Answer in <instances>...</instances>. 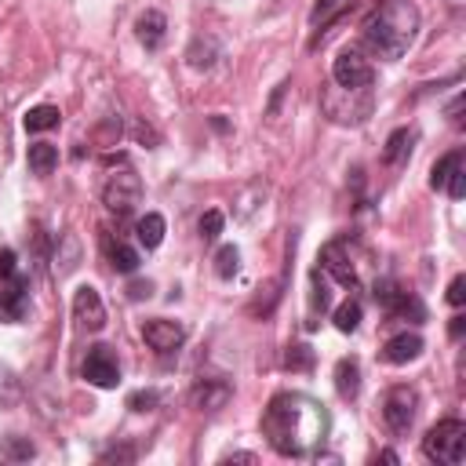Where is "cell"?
Returning a JSON list of instances; mask_svg holds the SVG:
<instances>
[{
  "instance_id": "6da1fadb",
  "label": "cell",
  "mask_w": 466,
  "mask_h": 466,
  "mask_svg": "<svg viewBox=\"0 0 466 466\" xmlns=\"http://www.w3.org/2000/svg\"><path fill=\"white\" fill-rule=\"evenodd\" d=\"M328 411L306 393H277L262 411V437L284 459H313L328 441Z\"/></svg>"
},
{
  "instance_id": "7a4b0ae2",
  "label": "cell",
  "mask_w": 466,
  "mask_h": 466,
  "mask_svg": "<svg viewBox=\"0 0 466 466\" xmlns=\"http://www.w3.org/2000/svg\"><path fill=\"white\" fill-rule=\"evenodd\" d=\"M419 36V7L411 0H382L364 22V44L371 55L397 62Z\"/></svg>"
},
{
  "instance_id": "3957f363",
  "label": "cell",
  "mask_w": 466,
  "mask_h": 466,
  "mask_svg": "<svg viewBox=\"0 0 466 466\" xmlns=\"http://www.w3.org/2000/svg\"><path fill=\"white\" fill-rule=\"evenodd\" d=\"M320 109L335 124H364L371 116V87H339L324 84L320 87Z\"/></svg>"
},
{
  "instance_id": "277c9868",
  "label": "cell",
  "mask_w": 466,
  "mask_h": 466,
  "mask_svg": "<svg viewBox=\"0 0 466 466\" xmlns=\"http://www.w3.org/2000/svg\"><path fill=\"white\" fill-rule=\"evenodd\" d=\"M422 455L437 466H459L466 459V422L462 419H441L422 437Z\"/></svg>"
},
{
  "instance_id": "5b68a950",
  "label": "cell",
  "mask_w": 466,
  "mask_h": 466,
  "mask_svg": "<svg viewBox=\"0 0 466 466\" xmlns=\"http://www.w3.org/2000/svg\"><path fill=\"white\" fill-rule=\"evenodd\" d=\"M102 204L113 211V215H131L138 204H142V178L135 175V167H116L109 171L106 186H102Z\"/></svg>"
},
{
  "instance_id": "8992f818",
  "label": "cell",
  "mask_w": 466,
  "mask_h": 466,
  "mask_svg": "<svg viewBox=\"0 0 466 466\" xmlns=\"http://www.w3.org/2000/svg\"><path fill=\"white\" fill-rule=\"evenodd\" d=\"M371 80H375V69H371L364 47L346 44L339 51L335 66H331V84H339V87H371Z\"/></svg>"
},
{
  "instance_id": "52a82bcc",
  "label": "cell",
  "mask_w": 466,
  "mask_h": 466,
  "mask_svg": "<svg viewBox=\"0 0 466 466\" xmlns=\"http://www.w3.org/2000/svg\"><path fill=\"white\" fill-rule=\"evenodd\" d=\"M371 295H375V302H379L386 313H393V317H400V320H415V324L426 320V306H422V299L411 295V291H404V288H397L393 280H379Z\"/></svg>"
},
{
  "instance_id": "ba28073f",
  "label": "cell",
  "mask_w": 466,
  "mask_h": 466,
  "mask_svg": "<svg viewBox=\"0 0 466 466\" xmlns=\"http://www.w3.org/2000/svg\"><path fill=\"white\" fill-rule=\"evenodd\" d=\"M415 415H419V393H415L411 386H393V390L386 393V400H382V419H386L390 433L404 437V433L411 430Z\"/></svg>"
},
{
  "instance_id": "9c48e42d",
  "label": "cell",
  "mask_w": 466,
  "mask_h": 466,
  "mask_svg": "<svg viewBox=\"0 0 466 466\" xmlns=\"http://www.w3.org/2000/svg\"><path fill=\"white\" fill-rule=\"evenodd\" d=\"M430 186H433V189H444L451 200H462V193H466V171H462V153H459V149L444 153V157L430 167Z\"/></svg>"
},
{
  "instance_id": "30bf717a",
  "label": "cell",
  "mask_w": 466,
  "mask_h": 466,
  "mask_svg": "<svg viewBox=\"0 0 466 466\" xmlns=\"http://www.w3.org/2000/svg\"><path fill=\"white\" fill-rule=\"evenodd\" d=\"M84 379L98 390H113L120 382V364L113 357L109 346H91L87 357H84Z\"/></svg>"
},
{
  "instance_id": "8fae6325",
  "label": "cell",
  "mask_w": 466,
  "mask_h": 466,
  "mask_svg": "<svg viewBox=\"0 0 466 466\" xmlns=\"http://www.w3.org/2000/svg\"><path fill=\"white\" fill-rule=\"evenodd\" d=\"M320 269H324L335 284H342V288H357V284H360L357 266H353V258L346 255L342 240H328V244L320 248Z\"/></svg>"
},
{
  "instance_id": "7c38bea8",
  "label": "cell",
  "mask_w": 466,
  "mask_h": 466,
  "mask_svg": "<svg viewBox=\"0 0 466 466\" xmlns=\"http://www.w3.org/2000/svg\"><path fill=\"white\" fill-rule=\"evenodd\" d=\"M73 320H76L84 331H98V328L106 324V306H102V295H98L91 284L76 288V295H73Z\"/></svg>"
},
{
  "instance_id": "4fadbf2b",
  "label": "cell",
  "mask_w": 466,
  "mask_h": 466,
  "mask_svg": "<svg viewBox=\"0 0 466 466\" xmlns=\"http://www.w3.org/2000/svg\"><path fill=\"white\" fill-rule=\"evenodd\" d=\"M142 339L157 350V353H171L186 342V328L178 320H167V317H153L142 324Z\"/></svg>"
},
{
  "instance_id": "5bb4252c",
  "label": "cell",
  "mask_w": 466,
  "mask_h": 466,
  "mask_svg": "<svg viewBox=\"0 0 466 466\" xmlns=\"http://www.w3.org/2000/svg\"><path fill=\"white\" fill-rule=\"evenodd\" d=\"M29 280L25 277H11V284L0 291V320L4 324H15V320H22L25 317V309H29Z\"/></svg>"
},
{
  "instance_id": "9a60e30c",
  "label": "cell",
  "mask_w": 466,
  "mask_h": 466,
  "mask_svg": "<svg viewBox=\"0 0 466 466\" xmlns=\"http://www.w3.org/2000/svg\"><path fill=\"white\" fill-rule=\"evenodd\" d=\"M135 36H138V44H142L146 51H157V47L164 44V36H167V18H164L157 7L142 11V15L135 18Z\"/></svg>"
},
{
  "instance_id": "2e32d148",
  "label": "cell",
  "mask_w": 466,
  "mask_h": 466,
  "mask_svg": "<svg viewBox=\"0 0 466 466\" xmlns=\"http://www.w3.org/2000/svg\"><path fill=\"white\" fill-rule=\"evenodd\" d=\"M229 382L226 379H200L197 386H193V393H189V400H193V408H200V411H218L226 400H229Z\"/></svg>"
},
{
  "instance_id": "e0dca14e",
  "label": "cell",
  "mask_w": 466,
  "mask_h": 466,
  "mask_svg": "<svg viewBox=\"0 0 466 466\" xmlns=\"http://www.w3.org/2000/svg\"><path fill=\"white\" fill-rule=\"evenodd\" d=\"M419 353H422V339H419L415 331H397V335H390L386 346H382V360H386V364H408V360H415Z\"/></svg>"
},
{
  "instance_id": "ac0fdd59",
  "label": "cell",
  "mask_w": 466,
  "mask_h": 466,
  "mask_svg": "<svg viewBox=\"0 0 466 466\" xmlns=\"http://www.w3.org/2000/svg\"><path fill=\"white\" fill-rule=\"evenodd\" d=\"M335 393L342 400H357V393H360V364H357V357H339V364H335Z\"/></svg>"
},
{
  "instance_id": "d6986e66",
  "label": "cell",
  "mask_w": 466,
  "mask_h": 466,
  "mask_svg": "<svg viewBox=\"0 0 466 466\" xmlns=\"http://www.w3.org/2000/svg\"><path fill=\"white\" fill-rule=\"evenodd\" d=\"M164 233H167V222H164V215H160V211H146V215L138 218V226H135V237H138V244H142L146 251L160 248Z\"/></svg>"
},
{
  "instance_id": "ffe728a7",
  "label": "cell",
  "mask_w": 466,
  "mask_h": 466,
  "mask_svg": "<svg viewBox=\"0 0 466 466\" xmlns=\"http://www.w3.org/2000/svg\"><path fill=\"white\" fill-rule=\"evenodd\" d=\"M218 55H222V47H218L215 36H197V40L189 44V51H186V58H189L193 69H211Z\"/></svg>"
},
{
  "instance_id": "44dd1931",
  "label": "cell",
  "mask_w": 466,
  "mask_h": 466,
  "mask_svg": "<svg viewBox=\"0 0 466 466\" xmlns=\"http://www.w3.org/2000/svg\"><path fill=\"white\" fill-rule=\"evenodd\" d=\"M25 160H29V171H33V175H51V171L58 167V146H51V142H33L29 153H25Z\"/></svg>"
},
{
  "instance_id": "7402d4cb",
  "label": "cell",
  "mask_w": 466,
  "mask_h": 466,
  "mask_svg": "<svg viewBox=\"0 0 466 466\" xmlns=\"http://www.w3.org/2000/svg\"><path fill=\"white\" fill-rule=\"evenodd\" d=\"M411 142H415V131H411V127H397V131L386 138L382 164H400V160L411 153Z\"/></svg>"
},
{
  "instance_id": "603a6c76",
  "label": "cell",
  "mask_w": 466,
  "mask_h": 466,
  "mask_svg": "<svg viewBox=\"0 0 466 466\" xmlns=\"http://www.w3.org/2000/svg\"><path fill=\"white\" fill-rule=\"evenodd\" d=\"M33 455H36V448H33V441H29V437L11 433V437H4V441H0V459H4V462H29Z\"/></svg>"
},
{
  "instance_id": "cb8c5ba5",
  "label": "cell",
  "mask_w": 466,
  "mask_h": 466,
  "mask_svg": "<svg viewBox=\"0 0 466 466\" xmlns=\"http://www.w3.org/2000/svg\"><path fill=\"white\" fill-rule=\"evenodd\" d=\"M106 248H109V266H113L116 273H135V269H138L142 258H138V251H135L131 244H124V240L113 244V240H109Z\"/></svg>"
},
{
  "instance_id": "d4e9b609",
  "label": "cell",
  "mask_w": 466,
  "mask_h": 466,
  "mask_svg": "<svg viewBox=\"0 0 466 466\" xmlns=\"http://www.w3.org/2000/svg\"><path fill=\"white\" fill-rule=\"evenodd\" d=\"M58 120H62L58 106H33L22 124H25V131H51V127H58Z\"/></svg>"
},
{
  "instance_id": "484cf974",
  "label": "cell",
  "mask_w": 466,
  "mask_h": 466,
  "mask_svg": "<svg viewBox=\"0 0 466 466\" xmlns=\"http://www.w3.org/2000/svg\"><path fill=\"white\" fill-rule=\"evenodd\" d=\"M58 244L66 248V255H62V251H55V273H58V277H66V273H73V269H76V262H80V244H76V237H73V233H66Z\"/></svg>"
},
{
  "instance_id": "4316f807",
  "label": "cell",
  "mask_w": 466,
  "mask_h": 466,
  "mask_svg": "<svg viewBox=\"0 0 466 466\" xmlns=\"http://www.w3.org/2000/svg\"><path fill=\"white\" fill-rule=\"evenodd\" d=\"M18 400H22V379L7 364H0V408H15Z\"/></svg>"
},
{
  "instance_id": "83f0119b",
  "label": "cell",
  "mask_w": 466,
  "mask_h": 466,
  "mask_svg": "<svg viewBox=\"0 0 466 466\" xmlns=\"http://www.w3.org/2000/svg\"><path fill=\"white\" fill-rule=\"evenodd\" d=\"M237 269H240V251H237L233 244H222V248L215 251V273H218L222 280H233Z\"/></svg>"
},
{
  "instance_id": "f1b7e54d",
  "label": "cell",
  "mask_w": 466,
  "mask_h": 466,
  "mask_svg": "<svg viewBox=\"0 0 466 466\" xmlns=\"http://www.w3.org/2000/svg\"><path fill=\"white\" fill-rule=\"evenodd\" d=\"M335 328H339L342 335H350V331L360 328V302H357V299H346L342 306H335Z\"/></svg>"
},
{
  "instance_id": "f546056e",
  "label": "cell",
  "mask_w": 466,
  "mask_h": 466,
  "mask_svg": "<svg viewBox=\"0 0 466 466\" xmlns=\"http://www.w3.org/2000/svg\"><path fill=\"white\" fill-rule=\"evenodd\" d=\"M222 226H226V215H222L218 208L204 211V215H200V222H197V229H200V240H218Z\"/></svg>"
},
{
  "instance_id": "4dcf8cb0",
  "label": "cell",
  "mask_w": 466,
  "mask_h": 466,
  "mask_svg": "<svg viewBox=\"0 0 466 466\" xmlns=\"http://www.w3.org/2000/svg\"><path fill=\"white\" fill-rule=\"evenodd\" d=\"M284 368H291V371H309V368H313V350L302 346V342L288 346V353H284Z\"/></svg>"
},
{
  "instance_id": "1f68e13d",
  "label": "cell",
  "mask_w": 466,
  "mask_h": 466,
  "mask_svg": "<svg viewBox=\"0 0 466 466\" xmlns=\"http://www.w3.org/2000/svg\"><path fill=\"white\" fill-rule=\"evenodd\" d=\"M342 7H346V0H317V4H313V11H309V22L324 29V25H328Z\"/></svg>"
},
{
  "instance_id": "d6a6232c",
  "label": "cell",
  "mask_w": 466,
  "mask_h": 466,
  "mask_svg": "<svg viewBox=\"0 0 466 466\" xmlns=\"http://www.w3.org/2000/svg\"><path fill=\"white\" fill-rule=\"evenodd\" d=\"M157 404H160V393H157V390H135V393L127 397V408H131V411H138V415L153 411Z\"/></svg>"
},
{
  "instance_id": "836d02e7",
  "label": "cell",
  "mask_w": 466,
  "mask_h": 466,
  "mask_svg": "<svg viewBox=\"0 0 466 466\" xmlns=\"http://www.w3.org/2000/svg\"><path fill=\"white\" fill-rule=\"evenodd\" d=\"M309 306H313V309H320V313L331 306V295H328V280L320 277V269H313V295H309Z\"/></svg>"
},
{
  "instance_id": "e575fe53",
  "label": "cell",
  "mask_w": 466,
  "mask_h": 466,
  "mask_svg": "<svg viewBox=\"0 0 466 466\" xmlns=\"http://www.w3.org/2000/svg\"><path fill=\"white\" fill-rule=\"evenodd\" d=\"M15 273H18V255H15V248L0 244V280H11Z\"/></svg>"
},
{
  "instance_id": "d590c367",
  "label": "cell",
  "mask_w": 466,
  "mask_h": 466,
  "mask_svg": "<svg viewBox=\"0 0 466 466\" xmlns=\"http://www.w3.org/2000/svg\"><path fill=\"white\" fill-rule=\"evenodd\" d=\"M98 459H102V462H131V459H135V448H127V444H113V448H106Z\"/></svg>"
},
{
  "instance_id": "8d00e7d4",
  "label": "cell",
  "mask_w": 466,
  "mask_h": 466,
  "mask_svg": "<svg viewBox=\"0 0 466 466\" xmlns=\"http://www.w3.org/2000/svg\"><path fill=\"white\" fill-rule=\"evenodd\" d=\"M448 302L459 309L462 302H466V277L459 273V277H451V284H448Z\"/></svg>"
},
{
  "instance_id": "74e56055",
  "label": "cell",
  "mask_w": 466,
  "mask_h": 466,
  "mask_svg": "<svg viewBox=\"0 0 466 466\" xmlns=\"http://www.w3.org/2000/svg\"><path fill=\"white\" fill-rule=\"evenodd\" d=\"M149 291H153L149 280H146V284H142V280H131V284H127V295H131V299H149Z\"/></svg>"
},
{
  "instance_id": "f35d334b",
  "label": "cell",
  "mask_w": 466,
  "mask_h": 466,
  "mask_svg": "<svg viewBox=\"0 0 466 466\" xmlns=\"http://www.w3.org/2000/svg\"><path fill=\"white\" fill-rule=\"evenodd\" d=\"M462 331H466V317H462V313H455V317H451V324H448V335H451V339H462Z\"/></svg>"
},
{
  "instance_id": "ab89813d",
  "label": "cell",
  "mask_w": 466,
  "mask_h": 466,
  "mask_svg": "<svg viewBox=\"0 0 466 466\" xmlns=\"http://www.w3.org/2000/svg\"><path fill=\"white\" fill-rule=\"evenodd\" d=\"M258 455L255 451H229V455H222L218 462H255Z\"/></svg>"
},
{
  "instance_id": "60d3db41",
  "label": "cell",
  "mask_w": 466,
  "mask_h": 466,
  "mask_svg": "<svg viewBox=\"0 0 466 466\" xmlns=\"http://www.w3.org/2000/svg\"><path fill=\"white\" fill-rule=\"evenodd\" d=\"M459 113H462V95H455V98L448 102V116H451V124H459V120H462Z\"/></svg>"
},
{
  "instance_id": "b9f144b4",
  "label": "cell",
  "mask_w": 466,
  "mask_h": 466,
  "mask_svg": "<svg viewBox=\"0 0 466 466\" xmlns=\"http://www.w3.org/2000/svg\"><path fill=\"white\" fill-rule=\"evenodd\" d=\"M375 459H382V462H397V451H379Z\"/></svg>"
}]
</instances>
